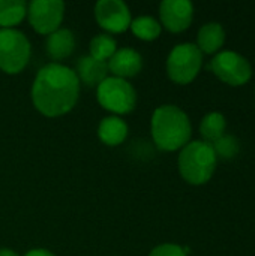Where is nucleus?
I'll list each match as a JSON object with an SVG mask.
<instances>
[{
    "label": "nucleus",
    "mask_w": 255,
    "mask_h": 256,
    "mask_svg": "<svg viewBox=\"0 0 255 256\" xmlns=\"http://www.w3.org/2000/svg\"><path fill=\"white\" fill-rule=\"evenodd\" d=\"M188 249H183L177 244H161L155 248L149 256H188Z\"/></svg>",
    "instance_id": "412c9836"
},
{
    "label": "nucleus",
    "mask_w": 255,
    "mask_h": 256,
    "mask_svg": "<svg viewBox=\"0 0 255 256\" xmlns=\"http://www.w3.org/2000/svg\"><path fill=\"white\" fill-rule=\"evenodd\" d=\"M77 78L89 87L99 86L108 75V66L105 62L95 60L90 56H84L77 62Z\"/></svg>",
    "instance_id": "ddd939ff"
},
{
    "label": "nucleus",
    "mask_w": 255,
    "mask_h": 256,
    "mask_svg": "<svg viewBox=\"0 0 255 256\" xmlns=\"http://www.w3.org/2000/svg\"><path fill=\"white\" fill-rule=\"evenodd\" d=\"M30 60V42L15 28H0V70L20 74Z\"/></svg>",
    "instance_id": "423d86ee"
},
{
    "label": "nucleus",
    "mask_w": 255,
    "mask_h": 256,
    "mask_svg": "<svg viewBox=\"0 0 255 256\" xmlns=\"http://www.w3.org/2000/svg\"><path fill=\"white\" fill-rule=\"evenodd\" d=\"M27 15V4L23 0H0V27L14 28Z\"/></svg>",
    "instance_id": "dca6fc26"
},
{
    "label": "nucleus",
    "mask_w": 255,
    "mask_h": 256,
    "mask_svg": "<svg viewBox=\"0 0 255 256\" xmlns=\"http://www.w3.org/2000/svg\"><path fill=\"white\" fill-rule=\"evenodd\" d=\"M129 28L132 30L134 36H137L138 39L152 42L159 38L162 26L153 16H138V18L132 20Z\"/></svg>",
    "instance_id": "a211bd4d"
},
{
    "label": "nucleus",
    "mask_w": 255,
    "mask_h": 256,
    "mask_svg": "<svg viewBox=\"0 0 255 256\" xmlns=\"http://www.w3.org/2000/svg\"><path fill=\"white\" fill-rule=\"evenodd\" d=\"M216 158H221V159H233L234 156H237L239 153V141L234 138V136H230V135H224L221 140H218L216 142L210 144Z\"/></svg>",
    "instance_id": "aec40b11"
},
{
    "label": "nucleus",
    "mask_w": 255,
    "mask_h": 256,
    "mask_svg": "<svg viewBox=\"0 0 255 256\" xmlns=\"http://www.w3.org/2000/svg\"><path fill=\"white\" fill-rule=\"evenodd\" d=\"M254 93H255V92H254Z\"/></svg>",
    "instance_id": "b1692460"
},
{
    "label": "nucleus",
    "mask_w": 255,
    "mask_h": 256,
    "mask_svg": "<svg viewBox=\"0 0 255 256\" xmlns=\"http://www.w3.org/2000/svg\"><path fill=\"white\" fill-rule=\"evenodd\" d=\"M161 26L171 33L185 32L194 18V6L189 0H164L159 4Z\"/></svg>",
    "instance_id": "9d476101"
},
{
    "label": "nucleus",
    "mask_w": 255,
    "mask_h": 256,
    "mask_svg": "<svg viewBox=\"0 0 255 256\" xmlns=\"http://www.w3.org/2000/svg\"><path fill=\"white\" fill-rule=\"evenodd\" d=\"M108 70L116 78H132L137 76L143 69V57L132 48H122L107 62Z\"/></svg>",
    "instance_id": "9b49d317"
},
{
    "label": "nucleus",
    "mask_w": 255,
    "mask_h": 256,
    "mask_svg": "<svg viewBox=\"0 0 255 256\" xmlns=\"http://www.w3.org/2000/svg\"><path fill=\"white\" fill-rule=\"evenodd\" d=\"M90 57L99 62H108L117 51V44L110 34H96L90 40Z\"/></svg>",
    "instance_id": "6ab92c4d"
},
{
    "label": "nucleus",
    "mask_w": 255,
    "mask_h": 256,
    "mask_svg": "<svg viewBox=\"0 0 255 256\" xmlns=\"http://www.w3.org/2000/svg\"><path fill=\"white\" fill-rule=\"evenodd\" d=\"M0 256H18L11 249H0Z\"/></svg>",
    "instance_id": "5701e85b"
},
{
    "label": "nucleus",
    "mask_w": 255,
    "mask_h": 256,
    "mask_svg": "<svg viewBox=\"0 0 255 256\" xmlns=\"http://www.w3.org/2000/svg\"><path fill=\"white\" fill-rule=\"evenodd\" d=\"M209 68L222 82L233 87L245 86L252 76V68L248 58L234 51L218 52L212 58Z\"/></svg>",
    "instance_id": "0eeeda50"
},
{
    "label": "nucleus",
    "mask_w": 255,
    "mask_h": 256,
    "mask_svg": "<svg viewBox=\"0 0 255 256\" xmlns=\"http://www.w3.org/2000/svg\"><path fill=\"white\" fill-rule=\"evenodd\" d=\"M24 256H56L53 255L50 250H47V249H32V250H29L27 254Z\"/></svg>",
    "instance_id": "4be33fe9"
},
{
    "label": "nucleus",
    "mask_w": 255,
    "mask_h": 256,
    "mask_svg": "<svg viewBox=\"0 0 255 256\" xmlns=\"http://www.w3.org/2000/svg\"><path fill=\"white\" fill-rule=\"evenodd\" d=\"M98 136L105 146L117 147L128 136V124L120 117H105L98 126Z\"/></svg>",
    "instance_id": "4468645a"
},
{
    "label": "nucleus",
    "mask_w": 255,
    "mask_h": 256,
    "mask_svg": "<svg viewBox=\"0 0 255 256\" xmlns=\"http://www.w3.org/2000/svg\"><path fill=\"white\" fill-rule=\"evenodd\" d=\"M225 44V30L219 22L204 24L197 34V46L204 54L218 52Z\"/></svg>",
    "instance_id": "2eb2a0df"
},
{
    "label": "nucleus",
    "mask_w": 255,
    "mask_h": 256,
    "mask_svg": "<svg viewBox=\"0 0 255 256\" xmlns=\"http://www.w3.org/2000/svg\"><path fill=\"white\" fill-rule=\"evenodd\" d=\"M75 48L74 33L68 28H59L48 34L45 42L47 56L53 60H65L68 58Z\"/></svg>",
    "instance_id": "f8f14e48"
},
{
    "label": "nucleus",
    "mask_w": 255,
    "mask_h": 256,
    "mask_svg": "<svg viewBox=\"0 0 255 256\" xmlns=\"http://www.w3.org/2000/svg\"><path fill=\"white\" fill-rule=\"evenodd\" d=\"M179 172L194 186L206 184L216 171L218 158L210 144L204 141L188 142L179 154Z\"/></svg>",
    "instance_id": "7ed1b4c3"
},
{
    "label": "nucleus",
    "mask_w": 255,
    "mask_h": 256,
    "mask_svg": "<svg viewBox=\"0 0 255 256\" xmlns=\"http://www.w3.org/2000/svg\"><path fill=\"white\" fill-rule=\"evenodd\" d=\"M93 12L99 27L110 33H123L131 27L132 16L122 0H99Z\"/></svg>",
    "instance_id": "1a4fd4ad"
},
{
    "label": "nucleus",
    "mask_w": 255,
    "mask_h": 256,
    "mask_svg": "<svg viewBox=\"0 0 255 256\" xmlns=\"http://www.w3.org/2000/svg\"><path fill=\"white\" fill-rule=\"evenodd\" d=\"M80 81L77 74L60 63L39 69L32 86V102L38 112L54 118L68 114L77 105Z\"/></svg>",
    "instance_id": "f257e3e1"
},
{
    "label": "nucleus",
    "mask_w": 255,
    "mask_h": 256,
    "mask_svg": "<svg viewBox=\"0 0 255 256\" xmlns=\"http://www.w3.org/2000/svg\"><path fill=\"white\" fill-rule=\"evenodd\" d=\"M65 15V3L60 0H33L27 6V18L39 34H51L60 28Z\"/></svg>",
    "instance_id": "6e6552de"
},
{
    "label": "nucleus",
    "mask_w": 255,
    "mask_h": 256,
    "mask_svg": "<svg viewBox=\"0 0 255 256\" xmlns=\"http://www.w3.org/2000/svg\"><path fill=\"white\" fill-rule=\"evenodd\" d=\"M227 120L221 112H210L203 117L200 123V134L207 144H213L224 136Z\"/></svg>",
    "instance_id": "f3484780"
},
{
    "label": "nucleus",
    "mask_w": 255,
    "mask_h": 256,
    "mask_svg": "<svg viewBox=\"0 0 255 256\" xmlns=\"http://www.w3.org/2000/svg\"><path fill=\"white\" fill-rule=\"evenodd\" d=\"M96 99L104 110L117 116L129 114L137 104L134 87L126 80L116 76H107L98 86Z\"/></svg>",
    "instance_id": "39448f33"
},
{
    "label": "nucleus",
    "mask_w": 255,
    "mask_h": 256,
    "mask_svg": "<svg viewBox=\"0 0 255 256\" xmlns=\"http://www.w3.org/2000/svg\"><path fill=\"white\" fill-rule=\"evenodd\" d=\"M203 66V52L195 44L176 45L167 58L168 78L180 86L192 82Z\"/></svg>",
    "instance_id": "20e7f679"
},
{
    "label": "nucleus",
    "mask_w": 255,
    "mask_h": 256,
    "mask_svg": "<svg viewBox=\"0 0 255 256\" xmlns=\"http://www.w3.org/2000/svg\"><path fill=\"white\" fill-rule=\"evenodd\" d=\"M152 138L162 152H176L183 148L192 135L189 117L176 105H162L152 116Z\"/></svg>",
    "instance_id": "f03ea898"
}]
</instances>
